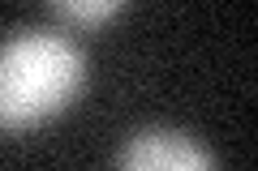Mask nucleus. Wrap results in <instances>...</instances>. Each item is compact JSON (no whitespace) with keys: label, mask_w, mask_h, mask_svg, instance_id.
I'll return each instance as SVG.
<instances>
[{"label":"nucleus","mask_w":258,"mask_h":171,"mask_svg":"<svg viewBox=\"0 0 258 171\" xmlns=\"http://www.w3.org/2000/svg\"><path fill=\"white\" fill-rule=\"evenodd\" d=\"M82 52L56 30H18L0 43V128H30L56 116L82 90Z\"/></svg>","instance_id":"f257e3e1"},{"label":"nucleus","mask_w":258,"mask_h":171,"mask_svg":"<svg viewBox=\"0 0 258 171\" xmlns=\"http://www.w3.org/2000/svg\"><path fill=\"white\" fill-rule=\"evenodd\" d=\"M116 171H215V158L176 128H142L120 145Z\"/></svg>","instance_id":"f03ea898"},{"label":"nucleus","mask_w":258,"mask_h":171,"mask_svg":"<svg viewBox=\"0 0 258 171\" xmlns=\"http://www.w3.org/2000/svg\"><path fill=\"white\" fill-rule=\"evenodd\" d=\"M60 18L69 22H82V26H99V22L116 18L120 13V0H56L52 5Z\"/></svg>","instance_id":"7ed1b4c3"}]
</instances>
